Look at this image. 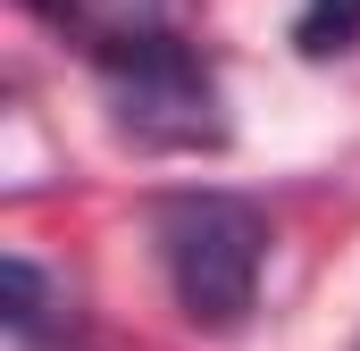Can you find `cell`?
<instances>
[{
    "label": "cell",
    "mask_w": 360,
    "mask_h": 351,
    "mask_svg": "<svg viewBox=\"0 0 360 351\" xmlns=\"http://www.w3.org/2000/svg\"><path fill=\"white\" fill-rule=\"evenodd\" d=\"M293 42H302L310 59H327V51H352V42H360V0H302V17H293Z\"/></svg>",
    "instance_id": "3"
},
{
    "label": "cell",
    "mask_w": 360,
    "mask_h": 351,
    "mask_svg": "<svg viewBox=\"0 0 360 351\" xmlns=\"http://www.w3.org/2000/svg\"><path fill=\"white\" fill-rule=\"evenodd\" d=\"M160 267H168V293L193 326H235L260 293V267H269V218L235 192H176L160 201Z\"/></svg>",
    "instance_id": "1"
},
{
    "label": "cell",
    "mask_w": 360,
    "mask_h": 351,
    "mask_svg": "<svg viewBox=\"0 0 360 351\" xmlns=\"http://www.w3.org/2000/svg\"><path fill=\"white\" fill-rule=\"evenodd\" d=\"M0 276H8V335L25 343V335L42 326V267H34V260H8Z\"/></svg>",
    "instance_id": "4"
},
{
    "label": "cell",
    "mask_w": 360,
    "mask_h": 351,
    "mask_svg": "<svg viewBox=\"0 0 360 351\" xmlns=\"http://www.w3.org/2000/svg\"><path fill=\"white\" fill-rule=\"evenodd\" d=\"M101 84L117 100L126 134H143V143H210L218 134V84H210V67L184 51L176 34H160V25L101 42Z\"/></svg>",
    "instance_id": "2"
}]
</instances>
